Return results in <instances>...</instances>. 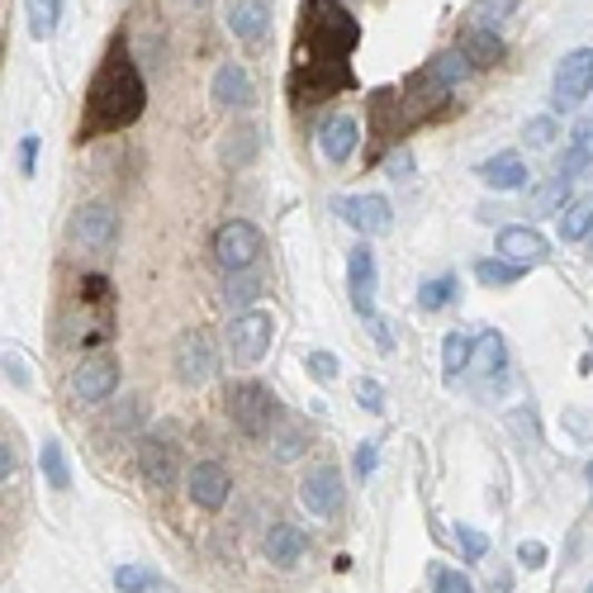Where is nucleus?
Masks as SVG:
<instances>
[{
    "instance_id": "f257e3e1",
    "label": "nucleus",
    "mask_w": 593,
    "mask_h": 593,
    "mask_svg": "<svg viewBox=\"0 0 593 593\" xmlns=\"http://www.w3.org/2000/svg\"><path fill=\"white\" fill-rule=\"evenodd\" d=\"M142 105H148V86H142V71L129 52H110V58L100 62L91 91H86V123H81V138L86 134H119L129 129V123L142 115Z\"/></svg>"
},
{
    "instance_id": "f03ea898",
    "label": "nucleus",
    "mask_w": 593,
    "mask_h": 593,
    "mask_svg": "<svg viewBox=\"0 0 593 593\" xmlns=\"http://www.w3.org/2000/svg\"><path fill=\"white\" fill-rule=\"evenodd\" d=\"M362 29L337 0H304L299 10V62H347Z\"/></svg>"
},
{
    "instance_id": "7ed1b4c3",
    "label": "nucleus",
    "mask_w": 593,
    "mask_h": 593,
    "mask_svg": "<svg viewBox=\"0 0 593 593\" xmlns=\"http://www.w3.org/2000/svg\"><path fill=\"white\" fill-rule=\"evenodd\" d=\"M228 418L238 423V433H247V437H271V427L280 418V404H276V394L266 385L238 380L228 389Z\"/></svg>"
},
{
    "instance_id": "20e7f679",
    "label": "nucleus",
    "mask_w": 593,
    "mask_h": 593,
    "mask_svg": "<svg viewBox=\"0 0 593 593\" xmlns=\"http://www.w3.org/2000/svg\"><path fill=\"white\" fill-rule=\"evenodd\" d=\"M352 86V67L347 62H295L290 71V96L295 105H318V100H328L337 91H347Z\"/></svg>"
},
{
    "instance_id": "39448f33",
    "label": "nucleus",
    "mask_w": 593,
    "mask_h": 593,
    "mask_svg": "<svg viewBox=\"0 0 593 593\" xmlns=\"http://www.w3.org/2000/svg\"><path fill=\"white\" fill-rule=\"evenodd\" d=\"M214 257H219L224 271H251V261L261 257V233L247 219H228L214 233Z\"/></svg>"
},
{
    "instance_id": "423d86ee",
    "label": "nucleus",
    "mask_w": 593,
    "mask_h": 593,
    "mask_svg": "<svg viewBox=\"0 0 593 593\" xmlns=\"http://www.w3.org/2000/svg\"><path fill=\"white\" fill-rule=\"evenodd\" d=\"M271 333H276V323L271 314H257V309H247L228 323V352H233V362L238 366H257L266 347H271Z\"/></svg>"
},
{
    "instance_id": "0eeeda50",
    "label": "nucleus",
    "mask_w": 593,
    "mask_h": 593,
    "mask_svg": "<svg viewBox=\"0 0 593 593\" xmlns=\"http://www.w3.org/2000/svg\"><path fill=\"white\" fill-rule=\"evenodd\" d=\"M589 91H593V48H580L555 67V96H551L555 115L580 110V100H589Z\"/></svg>"
},
{
    "instance_id": "6e6552de",
    "label": "nucleus",
    "mask_w": 593,
    "mask_h": 593,
    "mask_svg": "<svg viewBox=\"0 0 593 593\" xmlns=\"http://www.w3.org/2000/svg\"><path fill=\"white\" fill-rule=\"evenodd\" d=\"M299 503L314 517H337V513H343V503H347L343 475H337L333 465H318V471H309V475L299 480Z\"/></svg>"
},
{
    "instance_id": "1a4fd4ad",
    "label": "nucleus",
    "mask_w": 593,
    "mask_h": 593,
    "mask_svg": "<svg viewBox=\"0 0 593 593\" xmlns=\"http://www.w3.org/2000/svg\"><path fill=\"white\" fill-rule=\"evenodd\" d=\"M333 209H337V219L352 224L362 238H380V233H389V200L385 195H337Z\"/></svg>"
},
{
    "instance_id": "9d476101",
    "label": "nucleus",
    "mask_w": 593,
    "mask_h": 593,
    "mask_svg": "<svg viewBox=\"0 0 593 593\" xmlns=\"http://www.w3.org/2000/svg\"><path fill=\"white\" fill-rule=\"evenodd\" d=\"M119 389V366L110 356H86L81 366H71V394L81 404H105Z\"/></svg>"
},
{
    "instance_id": "9b49d317",
    "label": "nucleus",
    "mask_w": 593,
    "mask_h": 593,
    "mask_svg": "<svg viewBox=\"0 0 593 593\" xmlns=\"http://www.w3.org/2000/svg\"><path fill=\"white\" fill-rule=\"evenodd\" d=\"M119 238V219L110 205H81L77 219H71V243L86 251H110Z\"/></svg>"
},
{
    "instance_id": "f8f14e48",
    "label": "nucleus",
    "mask_w": 593,
    "mask_h": 593,
    "mask_svg": "<svg viewBox=\"0 0 593 593\" xmlns=\"http://www.w3.org/2000/svg\"><path fill=\"white\" fill-rule=\"evenodd\" d=\"M176 375H181V385H190V389L214 380V347L200 328H186L181 343H176Z\"/></svg>"
},
{
    "instance_id": "ddd939ff",
    "label": "nucleus",
    "mask_w": 593,
    "mask_h": 593,
    "mask_svg": "<svg viewBox=\"0 0 593 593\" xmlns=\"http://www.w3.org/2000/svg\"><path fill=\"white\" fill-rule=\"evenodd\" d=\"M186 490H190V503H195V508L219 513L224 503H228V494H233V475L224 471L219 461H200V465H195V471H190Z\"/></svg>"
},
{
    "instance_id": "4468645a",
    "label": "nucleus",
    "mask_w": 593,
    "mask_h": 593,
    "mask_svg": "<svg viewBox=\"0 0 593 593\" xmlns=\"http://www.w3.org/2000/svg\"><path fill=\"white\" fill-rule=\"evenodd\" d=\"M138 475L157 484V490H167L181 475V456H176V442H161V437H142L138 442Z\"/></svg>"
},
{
    "instance_id": "2eb2a0df",
    "label": "nucleus",
    "mask_w": 593,
    "mask_h": 593,
    "mask_svg": "<svg viewBox=\"0 0 593 593\" xmlns=\"http://www.w3.org/2000/svg\"><path fill=\"white\" fill-rule=\"evenodd\" d=\"M347 290H352V309L362 318H375V251L366 243H356L347 257Z\"/></svg>"
},
{
    "instance_id": "dca6fc26",
    "label": "nucleus",
    "mask_w": 593,
    "mask_h": 593,
    "mask_svg": "<svg viewBox=\"0 0 593 593\" xmlns=\"http://www.w3.org/2000/svg\"><path fill=\"white\" fill-rule=\"evenodd\" d=\"M224 20H228V33L243 43H261L266 24H271V0H228L224 6Z\"/></svg>"
},
{
    "instance_id": "f3484780",
    "label": "nucleus",
    "mask_w": 593,
    "mask_h": 593,
    "mask_svg": "<svg viewBox=\"0 0 593 593\" xmlns=\"http://www.w3.org/2000/svg\"><path fill=\"white\" fill-rule=\"evenodd\" d=\"M318 148H323L328 161H347L356 148H362V119H356V115H333L318 129Z\"/></svg>"
},
{
    "instance_id": "a211bd4d",
    "label": "nucleus",
    "mask_w": 593,
    "mask_h": 593,
    "mask_svg": "<svg viewBox=\"0 0 593 593\" xmlns=\"http://www.w3.org/2000/svg\"><path fill=\"white\" fill-rule=\"evenodd\" d=\"M551 251V243L542 238L536 228H498V257L503 261H517V266H532V261H542Z\"/></svg>"
},
{
    "instance_id": "6ab92c4d",
    "label": "nucleus",
    "mask_w": 593,
    "mask_h": 593,
    "mask_svg": "<svg viewBox=\"0 0 593 593\" xmlns=\"http://www.w3.org/2000/svg\"><path fill=\"white\" fill-rule=\"evenodd\" d=\"M480 181L490 186V190H523L527 186V161L517 157V152H498L490 161H480Z\"/></svg>"
},
{
    "instance_id": "aec40b11",
    "label": "nucleus",
    "mask_w": 593,
    "mask_h": 593,
    "mask_svg": "<svg viewBox=\"0 0 593 593\" xmlns=\"http://www.w3.org/2000/svg\"><path fill=\"white\" fill-rule=\"evenodd\" d=\"M471 67H475V62H471V58H465V52H461V48H452V52H437V58H433V62H427V71H423V81H427V86H433V91H442V96H446V91H452V86H461L465 77H471Z\"/></svg>"
},
{
    "instance_id": "412c9836",
    "label": "nucleus",
    "mask_w": 593,
    "mask_h": 593,
    "mask_svg": "<svg viewBox=\"0 0 593 593\" xmlns=\"http://www.w3.org/2000/svg\"><path fill=\"white\" fill-rule=\"evenodd\" d=\"M304 551H309V536H304L299 527L276 523L271 532H266V555H271V565L290 570V565H299V555H304Z\"/></svg>"
},
{
    "instance_id": "4be33fe9",
    "label": "nucleus",
    "mask_w": 593,
    "mask_h": 593,
    "mask_svg": "<svg viewBox=\"0 0 593 593\" xmlns=\"http://www.w3.org/2000/svg\"><path fill=\"white\" fill-rule=\"evenodd\" d=\"M214 105H224V110H233V105H251V77L243 62H224L219 77H214Z\"/></svg>"
},
{
    "instance_id": "5701e85b",
    "label": "nucleus",
    "mask_w": 593,
    "mask_h": 593,
    "mask_svg": "<svg viewBox=\"0 0 593 593\" xmlns=\"http://www.w3.org/2000/svg\"><path fill=\"white\" fill-rule=\"evenodd\" d=\"M503 366H508V347H503V337L498 333H480L471 343V375L490 380V375H498Z\"/></svg>"
},
{
    "instance_id": "b1692460",
    "label": "nucleus",
    "mask_w": 593,
    "mask_h": 593,
    "mask_svg": "<svg viewBox=\"0 0 593 593\" xmlns=\"http://www.w3.org/2000/svg\"><path fill=\"white\" fill-rule=\"evenodd\" d=\"M461 52L475 67H498L503 62V39H498L494 29H465L461 33Z\"/></svg>"
},
{
    "instance_id": "393cba45",
    "label": "nucleus",
    "mask_w": 593,
    "mask_h": 593,
    "mask_svg": "<svg viewBox=\"0 0 593 593\" xmlns=\"http://www.w3.org/2000/svg\"><path fill=\"white\" fill-rule=\"evenodd\" d=\"M561 238H565V243H584V238H593V190L565 205V214H561Z\"/></svg>"
},
{
    "instance_id": "a878e982",
    "label": "nucleus",
    "mask_w": 593,
    "mask_h": 593,
    "mask_svg": "<svg viewBox=\"0 0 593 593\" xmlns=\"http://www.w3.org/2000/svg\"><path fill=\"white\" fill-rule=\"evenodd\" d=\"M257 129L251 123H238V129H228L224 134V148H219V157H224V167H247L251 157H257Z\"/></svg>"
},
{
    "instance_id": "bb28decb",
    "label": "nucleus",
    "mask_w": 593,
    "mask_h": 593,
    "mask_svg": "<svg viewBox=\"0 0 593 593\" xmlns=\"http://www.w3.org/2000/svg\"><path fill=\"white\" fill-rule=\"evenodd\" d=\"M115 589L119 593H167V580L148 565H119L115 570Z\"/></svg>"
},
{
    "instance_id": "cd10ccee",
    "label": "nucleus",
    "mask_w": 593,
    "mask_h": 593,
    "mask_svg": "<svg viewBox=\"0 0 593 593\" xmlns=\"http://www.w3.org/2000/svg\"><path fill=\"white\" fill-rule=\"evenodd\" d=\"M475 276H480V285H490V290H503V285H517V280H523L527 266L503 261V257H484V261L475 266Z\"/></svg>"
},
{
    "instance_id": "c85d7f7f",
    "label": "nucleus",
    "mask_w": 593,
    "mask_h": 593,
    "mask_svg": "<svg viewBox=\"0 0 593 593\" xmlns=\"http://www.w3.org/2000/svg\"><path fill=\"white\" fill-rule=\"evenodd\" d=\"M513 10H517V0H475L471 14H465V24H471V29H494V24L508 20Z\"/></svg>"
},
{
    "instance_id": "c756f323",
    "label": "nucleus",
    "mask_w": 593,
    "mask_h": 593,
    "mask_svg": "<svg viewBox=\"0 0 593 593\" xmlns=\"http://www.w3.org/2000/svg\"><path fill=\"white\" fill-rule=\"evenodd\" d=\"M39 465H43V475H48L52 490H67V484H71V471H67V456H62V442H58V437L43 442Z\"/></svg>"
},
{
    "instance_id": "7c9ffc66",
    "label": "nucleus",
    "mask_w": 593,
    "mask_h": 593,
    "mask_svg": "<svg viewBox=\"0 0 593 593\" xmlns=\"http://www.w3.org/2000/svg\"><path fill=\"white\" fill-rule=\"evenodd\" d=\"M452 299H456V280H452V276H437V280H427L423 290H418V309H423V314H437V309H446Z\"/></svg>"
},
{
    "instance_id": "2f4dec72",
    "label": "nucleus",
    "mask_w": 593,
    "mask_h": 593,
    "mask_svg": "<svg viewBox=\"0 0 593 593\" xmlns=\"http://www.w3.org/2000/svg\"><path fill=\"white\" fill-rule=\"evenodd\" d=\"M442 366H446V380H456V375L471 366V343H465V333H446V343H442Z\"/></svg>"
},
{
    "instance_id": "473e14b6",
    "label": "nucleus",
    "mask_w": 593,
    "mask_h": 593,
    "mask_svg": "<svg viewBox=\"0 0 593 593\" xmlns=\"http://www.w3.org/2000/svg\"><path fill=\"white\" fill-rule=\"evenodd\" d=\"M58 14H62V0H29V29L33 39H48L58 29Z\"/></svg>"
},
{
    "instance_id": "72a5a7b5",
    "label": "nucleus",
    "mask_w": 593,
    "mask_h": 593,
    "mask_svg": "<svg viewBox=\"0 0 593 593\" xmlns=\"http://www.w3.org/2000/svg\"><path fill=\"white\" fill-rule=\"evenodd\" d=\"M593 161V129H584V134H574V148L561 157V176H574V171H584Z\"/></svg>"
},
{
    "instance_id": "f704fd0d",
    "label": "nucleus",
    "mask_w": 593,
    "mask_h": 593,
    "mask_svg": "<svg viewBox=\"0 0 593 593\" xmlns=\"http://www.w3.org/2000/svg\"><path fill=\"white\" fill-rule=\"evenodd\" d=\"M224 299L228 304H251V299H257V276H251V271H228Z\"/></svg>"
},
{
    "instance_id": "c9c22d12",
    "label": "nucleus",
    "mask_w": 593,
    "mask_h": 593,
    "mask_svg": "<svg viewBox=\"0 0 593 593\" xmlns=\"http://www.w3.org/2000/svg\"><path fill=\"white\" fill-rule=\"evenodd\" d=\"M565 190H570V176H555L551 186H542L532 195V209L536 214H555V209H561V200H565Z\"/></svg>"
},
{
    "instance_id": "e433bc0d",
    "label": "nucleus",
    "mask_w": 593,
    "mask_h": 593,
    "mask_svg": "<svg viewBox=\"0 0 593 593\" xmlns=\"http://www.w3.org/2000/svg\"><path fill=\"white\" fill-rule=\"evenodd\" d=\"M271 446H276V456H280V461H295V456L304 452V446H309V427H304V423L285 427V433H280Z\"/></svg>"
},
{
    "instance_id": "4c0bfd02",
    "label": "nucleus",
    "mask_w": 593,
    "mask_h": 593,
    "mask_svg": "<svg viewBox=\"0 0 593 593\" xmlns=\"http://www.w3.org/2000/svg\"><path fill=\"white\" fill-rule=\"evenodd\" d=\"M433 589L437 593H475V584L461 570H433Z\"/></svg>"
},
{
    "instance_id": "58836bf2",
    "label": "nucleus",
    "mask_w": 593,
    "mask_h": 593,
    "mask_svg": "<svg viewBox=\"0 0 593 593\" xmlns=\"http://www.w3.org/2000/svg\"><path fill=\"white\" fill-rule=\"evenodd\" d=\"M456 542H461V551H465V561H480V555L490 551V536L475 532V527H456Z\"/></svg>"
},
{
    "instance_id": "ea45409f",
    "label": "nucleus",
    "mask_w": 593,
    "mask_h": 593,
    "mask_svg": "<svg viewBox=\"0 0 593 593\" xmlns=\"http://www.w3.org/2000/svg\"><path fill=\"white\" fill-rule=\"evenodd\" d=\"M523 138L532 142V148H546V142L555 138V115H542V119H532L527 129H523Z\"/></svg>"
},
{
    "instance_id": "a19ab883",
    "label": "nucleus",
    "mask_w": 593,
    "mask_h": 593,
    "mask_svg": "<svg viewBox=\"0 0 593 593\" xmlns=\"http://www.w3.org/2000/svg\"><path fill=\"white\" fill-rule=\"evenodd\" d=\"M356 399H362L370 413H385V385L380 380H356Z\"/></svg>"
},
{
    "instance_id": "79ce46f5",
    "label": "nucleus",
    "mask_w": 593,
    "mask_h": 593,
    "mask_svg": "<svg viewBox=\"0 0 593 593\" xmlns=\"http://www.w3.org/2000/svg\"><path fill=\"white\" fill-rule=\"evenodd\" d=\"M309 370L318 375V380H337V356L333 352H314L309 356Z\"/></svg>"
},
{
    "instance_id": "37998d69",
    "label": "nucleus",
    "mask_w": 593,
    "mask_h": 593,
    "mask_svg": "<svg viewBox=\"0 0 593 593\" xmlns=\"http://www.w3.org/2000/svg\"><path fill=\"white\" fill-rule=\"evenodd\" d=\"M517 561H523V570H542L546 565V546L542 542H523V546H517Z\"/></svg>"
},
{
    "instance_id": "c03bdc74",
    "label": "nucleus",
    "mask_w": 593,
    "mask_h": 593,
    "mask_svg": "<svg viewBox=\"0 0 593 593\" xmlns=\"http://www.w3.org/2000/svg\"><path fill=\"white\" fill-rule=\"evenodd\" d=\"M33 161H39V138L24 134V142H20V171L24 176H33Z\"/></svg>"
},
{
    "instance_id": "a18cd8bd",
    "label": "nucleus",
    "mask_w": 593,
    "mask_h": 593,
    "mask_svg": "<svg viewBox=\"0 0 593 593\" xmlns=\"http://www.w3.org/2000/svg\"><path fill=\"white\" fill-rule=\"evenodd\" d=\"M138 418H142V408H138V404H129V408H119V413H115L110 427H138Z\"/></svg>"
},
{
    "instance_id": "49530a36",
    "label": "nucleus",
    "mask_w": 593,
    "mask_h": 593,
    "mask_svg": "<svg viewBox=\"0 0 593 593\" xmlns=\"http://www.w3.org/2000/svg\"><path fill=\"white\" fill-rule=\"evenodd\" d=\"M370 328H375V347H380V352H394V337L385 333V328H389V323H380V318H370Z\"/></svg>"
},
{
    "instance_id": "de8ad7c7",
    "label": "nucleus",
    "mask_w": 593,
    "mask_h": 593,
    "mask_svg": "<svg viewBox=\"0 0 593 593\" xmlns=\"http://www.w3.org/2000/svg\"><path fill=\"white\" fill-rule=\"evenodd\" d=\"M356 471H362V475H370V471H375V446H370V442L362 446V452H356Z\"/></svg>"
},
{
    "instance_id": "09e8293b",
    "label": "nucleus",
    "mask_w": 593,
    "mask_h": 593,
    "mask_svg": "<svg viewBox=\"0 0 593 593\" xmlns=\"http://www.w3.org/2000/svg\"><path fill=\"white\" fill-rule=\"evenodd\" d=\"M589 480H593V465H589Z\"/></svg>"
},
{
    "instance_id": "8fccbe9b",
    "label": "nucleus",
    "mask_w": 593,
    "mask_h": 593,
    "mask_svg": "<svg viewBox=\"0 0 593 593\" xmlns=\"http://www.w3.org/2000/svg\"><path fill=\"white\" fill-rule=\"evenodd\" d=\"M589 593H593V589H589Z\"/></svg>"
}]
</instances>
